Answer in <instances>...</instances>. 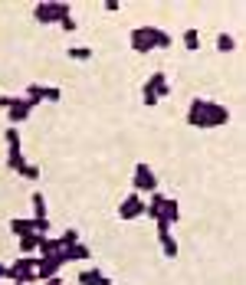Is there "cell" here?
<instances>
[{
  "mask_svg": "<svg viewBox=\"0 0 246 285\" xmlns=\"http://www.w3.org/2000/svg\"><path fill=\"white\" fill-rule=\"evenodd\" d=\"M141 190H148V194L158 190V177H155V171H151L148 164L135 167V194H141Z\"/></svg>",
  "mask_w": 246,
  "mask_h": 285,
  "instance_id": "obj_4",
  "label": "cell"
},
{
  "mask_svg": "<svg viewBox=\"0 0 246 285\" xmlns=\"http://www.w3.org/2000/svg\"><path fill=\"white\" fill-rule=\"evenodd\" d=\"M79 282H82V285H112V278L102 275L98 269H89V272H82V275H79Z\"/></svg>",
  "mask_w": 246,
  "mask_h": 285,
  "instance_id": "obj_7",
  "label": "cell"
},
{
  "mask_svg": "<svg viewBox=\"0 0 246 285\" xmlns=\"http://www.w3.org/2000/svg\"><path fill=\"white\" fill-rule=\"evenodd\" d=\"M33 213H36V220H46V200H43V194H33Z\"/></svg>",
  "mask_w": 246,
  "mask_h": 285,
  "instance_id": "obj_10",
  "label": "cell"
},
{
  "mask_svg": "<svg viewBox=\"0 0 246 285\" xmlns=\"http://www.w3.org/2000/svg\"><path fill=\"white\" fill-rule=\"evenodd\" d=\"M161 236V249H164V256L168 259H177V243L171 239V233H158Z\"/></svg>",
  "mask_w": 246,
  "mask_h": 285,
  "instance_id": "obj_8",
  "label": "cell"
},
{
  "mask_svg": "<svg viewBox=\"0 0 246 285\" xmlns=\"http://www.w3.org/2000/svg\"><path fill=\"white\" fill-rule=\"evenodd\" d=\"M226 118H230V111L217 102H207V98H194V105H190V111H187V121L194 128H217V125H223Z\"/></svg>",
  "mask_w": 246,
  "mask_h": 285,
  "instance_id": "obj_1",
  "label": "cell"
},
{
  "mask_svg": "<svg viewBox=\"0 0 246 285\" xmlns=\"http://www.w3.org/2000/svg\"><path fill=\"white\" fill-rule=\"evenodd\" d=\"M69 59L85 63V59H92V49H89V46H76V49H69Z\"/></svg>",
  "mask_w": 246,
  "mask_h": 285,
  "instance_id": "obj_11",
  "label": "cell"
},
{
  "mask_svg": "<svg viewBox=\"0 0 246 285\" xmlns=\"http://www.w3.org/2000/svg\"><path fill=\"white\" fill-rule=\"evenodd\" d=\"M118 216H121V220H135V216H145V200H141L138 194H132V197H128V200L118 207Z\"/></svg>",
  "mask_w": 246,
  "mask_h": 285,
  "instance_id": "obj_5",
  "label": "cell"
},
{
  "mask_svg": "<svg viewBox=\"0 0 246 285\" xmlns=\"http://www.w3.org/2000/svg\"><path fill=\"white\" fill-rule=\"evenodd\" d=\"M132 43H135V49L138 53H148V49H164V46H171V36L168 33H161V30H155V27H138L132 33Z\"/></svg>",
  "mask_w": 246,
  "mask_h": 285,
  "instance_id": "obj_2",
  "label": "cell"
},
{
  "mask_svg": "<svg viewBox=\"0 0 246 285\" xmlns=\"http://www.w3.org/2000/svg\"><path fill=\"white\" fill-rule=\"evenodd\" d=\"M43 98H49V102H59V98H63V92H59V89H43Z\"/></svg>",
  "mask_w": 246,
  "mask_h": 285,
  "instance_id": "obj_13",
  "label": "cell"
},
{
  "mask_svg": "<svg viewBox=\"0 0 246 285\" xmlns=\"http://www.w3.org/2000/svg\"><path fill=\"white\" fill-rule=\"evenodd\" d=\"M233 46H236V43H233V36H226V33L217 36V49H220V53H233Z\"/></svg>",
  "mask_w": 246,
  "mask_h": 285,
  "instance_id": "obj_12",
  "label": "cell"
},
{
  "mask_svg": "<svg viewBox=\"0 0 246 285\" xmlns=\"http://www.w3.org/2000/svg\"><path fill=\"white\" fill-rule=\"evenodd\" d=\"M184 46H187L190 53H197V49H200V33H197V30H187V33H184Z\"/></svg>",
  "mask_w": 246,
  "mask_h": 285,
  "instance_id": "obj_9",
  "label": "cell"
},
{
  "mask_svg": "<svg viewBox=\"0 0 246 285\" xmlns=\"http://www.w3.org/2000/svg\"><path fill=\"white\" fill-rule=\"evenodd\" d=\"M23 177H30V181H36V177H40V171H36V167H23Z\"/></svg>",
  "mask_w": 246,
  "mask_h": 285,
  "instance_id": "obj_14",
  "label": "cell"
},
{
  "mask_svg": "<svg viewBox=\"0 0 246 285\" xmlns=\"http://www.w3.org/2000/svg\"><path fill=\"white\" fill-rule=\"evenodd\" d=\"M36 17H40L43 23H49V20H59V23H63L66 17H69V7H36Z\"/></svg>",
  "mask_w": 246,
  "mask_h": 285,
  "instance_id": "obj_6",
  "label": "cell"
},
{
  "mask_svg": "<svg viewBox=\"0 0 246 285\" xmlns=\"http://www.w3.org/2000/svg\"><path fill=\"white\" fill-rule=\"evenodd\" d=\"M46 285H63V282H59V278H49V282Z\"/></svg>",
  "mask_w": 246,
  "mask_h": 285,
  "instance_id": "obj_15",
  "label": "cell"
},
{
  "mask_svg": "<svg viewBox=\"0 0 246 285\" xmlns=\"http://www.w3.org/2000/svg\"><path fill=\"white\" fill-rule=\"evenodd\" d=\"M168 92H171V85H168V79H164V72H155L145 85V105H158V98H164Z\"/></svg>",
  "mask_w": 246,
  "mask_h": 285,
  "instance_id": "obj_3",
  "label": "cell"
}]
</instances>
